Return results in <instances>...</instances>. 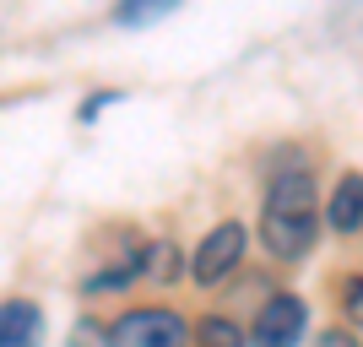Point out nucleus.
<instances>
[{"label":"nucleus","mask_w":363,"mask_h":347,"mask_svg":"<svg viewBox=\"0 0 363 347\" xmlns=\"http://www.w3.org/2000/svg\"><path fill=\"white\" fill-rule=\"evenodd\" d=\"M325 223H331L336 233H358V228H363V174H342V180L331 184Z\"/></svg>","instance_id":"423d86ee"},{"label":"nucleus","mask_w":363,"mask_h":347,"mask_svg":"<svg viewBox=\"0 0 363 347\" xmlns=\"http://www.w3.org/2000/svg\"><path fill=\"white\" fill-rule=\"evenodd\" d=\"M104 104H114V92H98V98H87V104H82V120H92Z\"/></svg>","instance_id":"f8f14e48"},{"label":"nucleus","mask_w":363,"mask_h":347,"mask_svg":"<svg viewBox=\"0 0 363 347\" xmlns=\"http://www.w3.org/2000/svg\"><path fill=\"white\" fill-rule=\"evenodd\" d=\"M320 347H363V342L352 331H325V336H320Z\"/></svg>","instance_id":"9b49d317"},{"label":"nucleus","mask_w":363,"mask_h":347,"mask_svg":"<svg viewBox=\"0 0 363 347\" xmlns=\"http://www.w3.org/2000/svg\"><path fill=\"white\" fill-rule=\"evenodd\" d=\"M196 347H244L239 320H228V315H206V320H196Z\"/></svg>","instance_id":"6e6552de"},{"label":"nucleus","mask_w":363,"mask_h":347,"mask_svg":"<svg viewBox=\"0 0 363 347\" xmlns=\"http://www.w3.org/2000/svg\"><path fill=\"white\" fill-rule=\"evenodd\" d=\"M342 304H347V315L363 326V277H352V282L342 287Z\"/></svg>","instance_id":"9d476101"},{"label":"nucleus","mask_w":363,"mask_h":347,"mask_svg":"<svg viewBox=\"0 0 363 347\" xmlns=\"http://www.w3.org/2000/svg\"><path fill=\"white\" fill-rule=\"evenodd\" d=\"M244 250H250V233H244V223H217L212 233H206V239L196 244V255L184 260V272L196 277L201 287H217L223 277H233V272H239Z\"/></svg>","instance_id":"f03ea898"},{"label":"nucleus","mask_w":363,"mask_h":347,"mask_svg":"<svg viewBox=\"0 0 363 347\" xmlns=\"http://www.w3.org/2000/svg\"><path fill=\"white\" fill-rule=\"evenodd\" d=\"M108 347H190V326L174 309H125L108 326Z\"/></svg>","instance_id":"7ed1b4c3"},{"label":"nucleus","mask_w":363,"mask_h":347,"mask_svg":"<svg viewBox=\"0 0 363 347\" xmlns=\"http://www.w3.org/2000/svg\"><path fill=\"white\" fill-rule=\"evenodd\" d=\"M174 260H179V250H174V244H147V255H141V277H157V282H168V277L179 272Z\"/></svg>","instance_id":"1a4fd4ad"},{"label":"nucleus","mask_w":363,"mask_h":347,"mask_svg":"<svg viewBox=\"0 0 363 347\" xmlns=\"http://www.w3.org/2000/svg\"><path fill=\"white\" fill-rule=\"evenodd\" d=\"M44 342V309L33 299L0 304V347H38Z\"/></svg>","instance_id":"39448f33"},{"label":"nucleus","mask_w":363,"mask_h":347,"mask_svg":"<svg viewBox=\"0 0 363 347\" xmlns=\"http://www.w3.org/2000/svg\"><path fill=\"white\" fill-rule=\"evenodd\" d=\"M303 326H309L303 299H298V293H277V299H266V309H260L250 342H255V347H298Z\"/></svg>","instance_id":"20e7f679"},{"label":"nucleus","mask_w":363,"mask_h":347,"mask_svg":"<svg viewBox=\"0 0 363 347\" xmlns=\"http://www.w3.org/2000/svg\"><path fill=\"white\" fill-rule=\"evenodd\" d=\"M174 6H179V0H120V6H114V22H120V28H152V22H163Z\"/></svg>","instance_id":"0eeeda50"},{"label":"nucleus","mask_w":363,"mask_h":347,"mask_svg":"<svg viewBox=\"0 0 363 347\" xmlns=\"http://www.w3.org/2000/svg\"><path fill=\"white\" fill-rule=\"evenodd\" d=\"M260 239L277 260H303L320 239V196L315 180L303 168H282L266 184V206H260Z\"/></svg>","instance_id":"f257e3e1"}]
</instances>
